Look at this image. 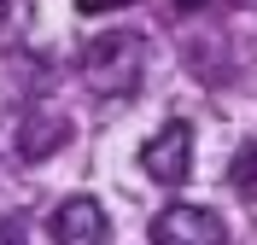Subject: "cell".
Masks as SVG:
<instances>
[{"label": "cell", "mask_w": 257, "mask_h": 245, "mask_svg": "<svg viewBox=\"0 0 257 245\" xmlns=\"http://www.w3.org/2000/svg\"><path fill=\"white\" fill-rule=\"evenodd\" d=\"M228 187H234L245 204H257V140L234 152V163H228Z\"/></svg>", "instance_id": "obj_6"}, {"label": "cell", "mask_w": 257, "mask_h": 245, "mask_svg": "<svg viewBox=\"0 0 257 245\" xmlns=\"http://www.w3.org/2000/svg\"><path fill=\"white\" fill-rule=\"evenodd\" d=\"M64 140H70V123H64L59 111H24V123H18V158L41 163V158H53Z\"/></svg>", "instance_id": "obj_5"}, {"label": "cell", "mask_w": 257, "mask_h": 245, "mask_svg": "<svg viewBox=\"0 0 257 245\" xmlns=\"http://www.w3.org/2000/svg\"><path fill=\"white\" fill-rule=\"evenodd\" d=\"M53 239L59 245H94V239H111V216L99 210V198L76 193V198H64L59 210H53Z\"/></svg>", "instance_id": "obj_4"}, {"label": "cell", "mask_w": 257, "mask_h": 245, "mask_svg": "<svg viewBox=\"0 0 257 245\" xmlns=\"http://www.w3.org/2000/svg\"><path fill=\"white\" fill-rule=\"evenodd\" d=\"M240 6H257V0H240Z\"/></svg>", "instance_id": "obj_10"}, {"label": "cell", "mask_w": 257, "mask_h": 245, "mask_svg": "<svg viewBox=\"0 0 257 245\" xmlns=\"http://www.w3.org/2000/svg\"><path fill=\"white\" fill-rule=\"evenodd\" d=\"M152 245H228V222L205 204H170L152 222Z\"/></svg>", "instance_id": "obj_3"}, {"label": "cell", "mask_w": 257, "mask_h": 245, "mask_svg": "<svg viewBox=\"0 0 257 245\" xmlns=\"http://www.w3.org/2000/svg\"><path fill=\"white\" fill-rule=\"evenodd\" d=\"M146 76V47L135 30H105L88 41V53H82V82L94 88L99 99H128L135 88H141Z\"/></svg>", "instance_id": "obj_1"}, {"label": "cell", "mask_w": 257, "mask_h": 245, "mask_svg": "<svg viewBox=\"0 0 257 245\" xmlns=\"http://www.w3.org/2000/svg\"><path fill=\"white\" fill-rule=\"evenodd\" d=\"M205 6H210V0H181V12H205Z\"/></svg>", "instance_id": "obj_8"}, {"label": "cell", "mask_w": 257, "mask_h": 245, "mask_svg": "<svg viewBox=\"0 0 257 245\" xmlns=\"http://www.w3.org/2000/svg\"><path fill=\"white\" fill-rule=\"evenodd\" d=\"M6 6H12V0H0V24H6Z\"/></svg>", "instance_id": "obj_9"}, {"label": "cell", "mask_w": 257, "mask_h": 245, "mask_svg": "<svg viewBox=\"0 0 257 245\" xmlns=\"http://www.w3.org/2000/svg\"><path fill=\"white\" fill-rule=\"evenodd\" d=\"M117 6H128V0H76V12L99 18V12H117Z\"/></svg>", "instance_id": "obj_7"}, {"label": "cell", "mask_w": 257, "mask_h": 245, "mask_svg": "<svg viewBox=\"0 0 257 245\" xmlns=\"http://www.w3.org/2000/svg\"><path fill=\"white\" fill-rule=\"evenodd\" d=\"M141 169L158 181V187H181V181L193 175V129L181 117H170V123L141 146Z\"/></svg>", "instance_id": "obj_2"}]
</instances>
